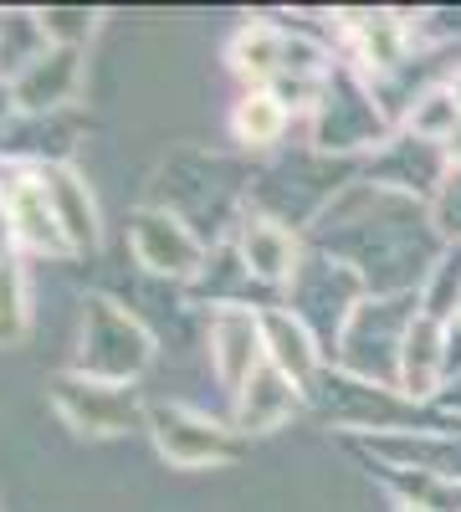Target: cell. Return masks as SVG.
Segmentation results:
<instances>
[{"label": "cell", "instance_id": "obj_1", "mask_svg": "<svg viewBox=\"0 0 461 512\" xmlns=\"http://www.w3.org/2000/svg\"><path fill=\"white\" fill-rule=\"evenodd\" d=\"M313 246L354 267L369 297H421V282L446 256V241L431 226L426 200L395 195L369 180H354L323 210L313 226Z\"/></svg>", "mask_w": 461, "mask_h": 512}, {"label": "cell", "instance_id": "obj_2", "mask_svg": "<svg viewBox=\"0 0 461 512\" xmlns=\"http://www.w3.org/2000/svg\"><path fill=\"white\" fill-rule=\"evenodd\" d=\"M395 139V118L385 113V98L369 77H359L349 62H339L323 82V98L308 113V149L323 159H354L380 154Z\"/></svg>", "mask_w": 461, "mask_h": 512}, {"label": "cell", "instance_id": "obj_3", "mask_svg": "<svg viewBox=\"0 0 461 512\" xmlns=\"http://www.w3.org/2000/svg\"><path fill=\"white\" fill-rule=\"evenodd\" d=\"M159 359L154 328L118 303L113 292H88L82 297V323H77V354L67 369L103 379V384H139Z\"/></svg>", "mask_w": 461, "mask_h": 512}, {"label": "cell", "instance_id": "obj_4", "mask_svg": "<svg viewBox=\"0 0 461 512\" xmlns=\"http://www.w3.org/2000/svg\"><path fill=\"white\" fill-rule=\"evenodd\" d=\"M415 313H421V297L415 292L410 297H364L354 308V318L344 323L339 344H333L328 369L364 379V384H380V390H395L400 349H405V333H410Z\"/></svg>", "mask_w": 461, "mask_h": 512}, {"label": "cell", "instance_id": "obj_5", "mask_svg": "<svg viewBox=\"0 0 461 512\" xmlns=\"http://www.w3.org/2000/svg\"><path fill=\"white\" fill-rule=\"evenodd\" d=\"M144 431L164 466L175 472H226L246 456V436L231 420H216L185 400H149Z\"/></svg>", "mask_w": 461, "mask_h": 512}, {"label": "cell", "instance_id": "obj_6", "mask_svg": "<svg viewBox=\"0 0 461 512\" xmlns=\"http://www.w3.org/2000/svg\"><path fill=\"white\" fill-rule=\"evenodd\" d=\"M47 405L82 441L134 436V431H144V420H149V400L134 390V384H103V379H88L77 369H57L47 379Z\"/></svg>", "mask_w": 461, "mask_h": 512}, {"label": "cell", "instance_id": "obj_7", "mask_svg": "<svg viewBox=\"0 0 461 512\" xmlns=\"http://www.w3.org/2000/svg\"><path fill=\"white\" fill-rule=\"evenodd\" d=\"M129 256L139 262V272L175 282V287H195L205 262H211V246L195 231V221H185L180 210L144 200L129 210Z\"/></svg>", "mask_w": 461, "mask_h": 512}, {"label": "cell", "instance_id": "obj_8", "mask_svg": "<svg viewBox=\"0 0 461 512\" xmlns=\"http://www.w3.org/2000/svg\"><path fill=\"white\" fill-rule=\"evenodd\" d=\"M369 297L364 277L354 267H344L339 256H328L318 246H308V262L303 272L292 277V287L282 292V308H292L313 333H318V344L333 354V344H339V333L344 323L354 318V308Z\"/></svg>", "mask_w": 461, "mask_h": 512}, {"label": "cell", "instance_id": "obj_9", "mask_svg": "<svg viewBox=\"0 0 461 512\" xmlns=\"http://www.w3.org/2000/svg\"><path fill=\"white\" fill-rule=\"evenodd\" d=\"M0 210L11 216L21 256H52V262H67V256H72L41 169H26V164H6V169H0Z\"/></svg>", "mask_w": 461, "mask_h": 512}, {"label": "cell", "instance_id": "obj_10", "mask_svg": "<svg viewBox=\"0 0 461 512\" xmlns=\"http://www.w3.org/2000/svg\"><path fill=\"white\" fill-rule=\"evenodd\" d=\"M262 308L267 303H221L205 308V359L226 395H236L241 384L267 364L262 344Z\"/></svg>", "mask_w": 461, "mask_h": 512}, {"label": "cell", "instance_id": "obj_11", "mask_svg": "<svg viewBox=\"0 0 461 512\" xmlns=\"http://www.w3.org/2000/svg\"><path fill=\"white\" fill-rule=\"evenodd\" d=\"M231 251L241 256L246 277L257 282L262 292H277V297L292 287V277H298L303 262H308L303 236L292 226H282V221H272V216H262V210H241V216H236Z\"/></svg>", "mask_w": 461, "mask_h": 512}, {"label": "cell", "instance_id": "obj_12", "mask_svg": "<svg viewBox=\"0 0 461 512\" xmlns=\"http://www.w3.org/2000/svg\"><path fill=\"white\" fill-rule=\"evenodd\" d=\"M88 82V52L77 47H47L36 62H26L11 77V98L21 118H57L62 108H72L82 98Z\"/></svg>", "mask_w": 461, "mask_h": 512}, {"label": "cell", "instance_id": "obj_13", "mask_svg": "<svg viewBox=\"0 0 461 512\" xmlns=\"http://www.w3.org/2000/svg\"><path fill=\"white\" fill-rule=\"evenodd\" d=\"M451 323H436L426 313H415L410 333H405V349H400V374H395V390L400 400L431 410L446 395V379H451Z\"/></svg>", "mask_w": 461, "mask_h": 512}, {"label": "cell", "instance_id": "obj_14", "mask_svg": "<svg viewBox=\"0 0 461 512\" xmlns=\"http://www.w3.org/2000/svg\"><path fill=\"white\" fill-rule=\"evenodd\" d=\"M303 410H313V405H308V390H303L298 379H287L277 364H262V369L231 395V425H236L246 441L282 431V425H292Z\"/></svg>", "mask_w": 461, "mask_h": 512}, {"label": "cell", "instance_id": "obj_15", "mask_svg": "<svg viewBox=\"0 0 461 512\" xmlns=\"http://www.w3.org/2000/svg\"><path fill=\"white\" fill-rule=\"evenodd\" d=\"M446 175H451L446 149L421 144V139H410V134H400V128H395V139L369 159V175H359V180L385 185V190H395V195H410V200H426V205H431L436 190L446 185Z\"/></svg>", "mask_w": 461, "mask_h": 512}, {"label": "cell", "instance_id": "obj_16", "mask_svg": "<svg viewBox=\"0 0 461 512\" xmlns=\"http://www.w3.org/2000/svg\"><path fill=\"white\" fill-rule=\"evenodd\" d=\"M262 344H267V364H277L287 379H298L303 390H313L328 369V349L318 344V333L282 303L262 308Z\"/></svg>", "mask_w": 461, "mask_h": 512}, {"label": "cell", "instance_id": "obj_17", "mask_svg": "<svg viewBox=\"0 0 461 512\" xmlns=\"http://www.w3.org/2000/svg\"><path fill=\"white\" fill-rule=\"evenodd\" d=\"M41 175H47V190H52V205H57V221H62L72 256H93L103 246V210H98L88 175H82L77 164H52V169H41Z\"/></svg>", "mask_w": 461, "mask_h": 512}, {"label": "cell", "instance_id": "obj_18", "mask_svg": "<svg viewBox=\"0 0 461 512\" xmlns=\"http://www.w3.org/2000/svg\"><path fill=\"white\" fill-rule=\"evenodd\" d=\"M226 128H231V144L246 149V154H272L287 128H292V113L287 103L272 93V88H241L231 113H226Z\"/></svg>", "mask_w": 461, "mask_h": 512}, {"label": "cell", "instance_id": "obj_19", "mask_svg": "<svg viewBox=\"0 0 461 512\" xmlns=\"http://www.w3.org/2000/svg\"><path fill=\"white\" fill-rule=\"evenodd\" d=\"M395 128H400V134H410V139H421V144L446 149V139L461 128V108L446 93V82H426V88H415L405 98V113H400Z\"/></svg>", "mask_w": 461, "mask_h": 512}, {"label": "cell", "instance_id": "obj_20", "mask_svg": "<svg viewBox=\"0 0 461 512\" xmlns=\"http://www.w3.org/2000/svg\"><path fill=\"white\" fill-rule=\"evenodd\" d=\"M380 482L395 492V502L426 507V512H461V482L456 477H436L421 466H395V461H374Z\"/></svg>", "mask_w": 461, "mask_h": 512}, {"label": "cell", "instance_id": "obj_21", "mask_svg": "<svg viewBox=\"0 0 461 512\" xmlns=\"http://www.w3.org/2000/svg\"><path fill=\"white\" fill-rule=\"evenodd\" d=\"M31 333V272L21 256L0 262V349H21Z\"/></svg>", "mask_w": 461, "mask_h": 512}, {"label": "cell", "instance_id": "obj_22", "mask_svg": "<svg viewBox=\"0 0 461 512\" xmlns=\"http://www.w3.org/2000/svg\"><path fill=\"white\" fill-rule=\"evenodd\" d=\"M36 26H41V36H47V47H77V52H88V41L103 26V11L98 6H41L36 11Z\"/></svg>", "mask_w": 461, "mask_h": 512}, {"label": "cell", "instance_id": "obj_23", "mask_svg": "<svg viewBox=\"0 0 461 512\" xmlns=\"http://www.w3.org/2000/svg\"><path fill=\"white\" fill-rule=\"evenodd\" d=\"M461 308V251L446 246V256L431 267V277L421 282V313L436 323H451Z\"/></svg>", "mask_w": 461, "mask_h": 512}, {"label": "cell", "instance_id": "obj_24", "mask_svg": "<svg viewBox=\"0 0 461 512\" xmlns=\"http://www.w3.org/2000/svg\"><path fill=\"white\" fill-rule=\"evenodd\" d=\"M431 226L441 231V241H446L451 251H461V175H456V169L446 175V185H441L436 200H431Z\"/></svg>", "mask_w": 461, "mask_h": 512}, {"label": "cell", "instance_id": "obj_25", "mask_svg": "<svg viewBox=\"0 0 461 512\" xmlns=\"http://www.w3.org/2000/svg\"><path fill=\"white\" fill-rule=\"evenodd\" d=\"M441 82H446V93H451V98H456V108H461V62H451V72H446Z\"/></svg>", "mask_w": 461, "mask_h": 512}, {"label": "cell", "instance_id": "obj_26", "mask_svg": "<svg viewBox=\"0 0 461 512\" xmlns=\"http://www.w3.org/2000/svg\"><path fill=\"white\" fill-rule=\"evenodd\" d=\"M446 164H451L456 175H461V128H456V134L446 139Z\"/></svg>", "mask_w": 461, "mask_h": 512}, {"label": "cell", "instance_id": "obj_27", "mask_svg": "<svg viewBox=\"0 0 461 512\" xmlns=\"http://www.w3.org/2000/svg\"><path fill=\"white\" fill-rule=\"evenodd\" d=\"M395 512H426V507H410V502H395Z\"/></svg>", "mask_w": 461, "mask_h": 512}, {"label": "cell", "instance_id": "obj_28", "mask_svg": "<svg viewBox=\"0 0 461 512\" xmlns=\"http://www.w3.org/2000/svg\"><path fill=\"white\" fill-rule=\"evenodd\" d=\"M451 328H456V333H461V308H456V318H451Z\"/></svg>", "mask_w": 461, "mask_h": 512}]
</instances>
